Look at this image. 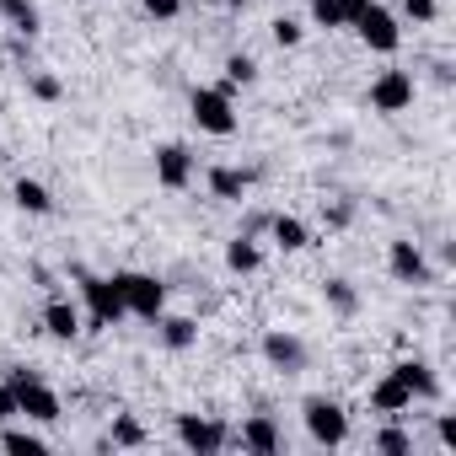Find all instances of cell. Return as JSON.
Segmentation results:
<instances>
[{
    "mask_svg": "<svg viewBox=\"0 0 456 456\" xmlns=\"http://www.w3.org/2000/svg\"><path fill=\"white\" fill-rule=\"evenodd\" d=\"M6 387H12V403H17V413H22V419H33V424H60L65 403H60V392H54L44 376H33V370L12 365V370H6Z\"/></svg>",
    "mask_w": 456,
    "mask_h": 456,
    "instance_id": "6da1fadb",
    "label": "cell"
},
{
    "mask_svg": "<svg viewBox=\"0 0 456 456\" xmlns=\"http://www.w3.org/2000/svg\"><path fill=\"white\" fill-rule=\"evenodd\" d=\"M113 285H118V296H124L129 317H145V322H156V317L167 312V285H161L156 274H140V269H118V274H113Z\"/></svg>",
    "mask_w": 456,
    "mask_h": 456,
    "instance_id": "7a4b0ae2",
    "label": "cell"
},
{
    "mask_svg": "<svg viewBox=\"0 0 456 456\" xmlns=\"http://www.w3.org/2000/svg\"><path fill=\"white\" fill-rule=\"evenodd\" d=\"M232 92H237V86H225V81L193 92L188 108H193V124H199L204 134H237V102H232Z\"/></svg>",
    "mask_w": 456,
    "mask_h": 456,
    "instance_id": "3957f363",
    "label": "cell"
},
{
    "mask_svg": "<svg viewBox=\"0 0 456 456\" xmlns=\"http://www.w3.org/2000/svg\"><path fill=\"white\" fill-rule=\"evenodd\" d=\"M301 419H306V435H312L317 445H344V440H349V413H344V403H333V397H306V403H301Z\"/></svg>",
    "mask_w": 456,
    "mask_h": 456,
    "instance_id": "277c9868",
    "label": "cell"
},
{
    "mask_svg": "<svg viewBox=\"0 0 456 456\" xmlns=\"http://www.w3.org/2000/svg\"><path fill=\"white\" fill-rule=\"evenodd\" d=\"M81 296H86V306H92V328H118V322L129 317L118 285L102 280V274H81Z\"/></svg>",
    "mask_w": 456,
    "mask_h": 456,
    "instance_id": "5b68a950",
    "label": "cell"
},
{
    "mask_svg": "<svg viewBox=\"0 0 456 456\" xmlns=\"http://www.w3.org/2000/svg\"><path fill=\"white\" fill-rule=\"evenodd\" d=\"M360 38H365V49H376V54H397V44H403V33H397V17L387 12V6H376V0H370V6L349 22Z\"/></svg>",
    "mask_w": 456,
    "mask_h": 456,
    "instance_id": "8992f818",
    "label": "cell"
},
{
    "mask_svg": "<svg viewBox=\"0 0 456 456\" xmlns=\"http://www.w3.org/2000/svg\"><path fill=\"white\" fill-rule=\"evenodd\" d=\"M177 440L199 456H215L225 451V440H232V429H225L220 419H199V413H177Z\"/></svg>",
    "mask_w": 456,
    "mask_h": 456,
    "instance_id": "52a82bcc",
    "label": "cell"
},
{
    "mask_svg": "<svg viewBox=\"0 0 456 456\" xmlns=\"http://www.w3.org/2000/svg\"><path fill=\"white\" fill-rule=\"evenodd\" d=\"M370 108H376V113H403V108H413V76H408V70H381V76L370 81Z\"/></svg>",
    "mask_w": 456,
    "mask_h": 456,
    "instance_id": "ba28073f",
    "label": "cell"
},
{
    "mask_svg": "<svg viewBox=\"0 0 456 456\" xmlns=\"http://www.w3.org/2000/svg\"><path fill=\"white\" fill-rule=\"evenodd\" d=\"M156 183L172 188V193H183V188L193 183V156H188V145H156Z\"/></svg>",
    "mask_w": 456,
    "mask_h": 456,
    "instance_id": "9c48e42d",
    "label": "cell"
},
{
    "mask_svg": "<svg viewBox=\"0 0 456 456\" xmlns=\"http://www.w3.org/2000/svg\"><path fill=\"white\" fill-rule=\"evenodd\" d=\"M387 269H392V280L397 285H429V264H424V253H419V242H392L387 248Z\"/></svg>",
    "mask_w": 456,
    "mask_h": 456,
    "instance_id": "30bf717a",
    "label": "cell"
},
{
    "mask_svg": "<svg viewBox=\"0 0 456 456\" xmlns=\"http://www.w3.org/2000/svg\"><path fill=\"white\" fill-rule=\"evenodd\" d=\"M264 360H269L274 370H285V376H296V370H306V344H301L296 333H285V328H274V333H264Z\"/></svg>",
    "mask_w": 456,
    "mask_h": 456,
    "instance_id": "8fae6325",
    "label": "cell"
},
{
    "mask_svg": "<svg viewBox=\"0 0 456 456\" xmlns=\"http://www.w3.org/2000/svg\"><path fill=\"white\" fill-rule=\"evenodd\" d=\"M242 451H253V456H274V451H285V435H280V424L269 419V413H253L248 424H242Z\"/></svg>",
    "mask_w": 456,
    "mask_h": 456,
    "instance_id": "7c38bea8",
    "label": "cell"
},
{
    "mask_svg": "<svg viewBox=\"0 0 456 456\" xmlns=\"http://www.w3.org/2000/svg\"><path fill=\"white\" fill-rule=\"evenodd\" d=\"M392 376H397L413 397H424V403H435V397H440V376H435L424 360H397V365H392Z\"/></svg>",
    "mask_w": 456,
    "mask_h": 456,
    "instance_id": "4fadbf2b",
    "label": "cell"
},
{
    "mask_svg": "<svg viewBox=\"0 0 456 456\" xmlns=\"http://www.w3.org/2000/svg\"><path fill=\"white\" fill-rule=\"evenodd\" d=\"M370 408H376V413H403V408H413V392L387 370V376L370 387Z\"/></svg>",
    "mask_w": 456,
    "mask_h": 456,
    "instance_id": "5bb4252c",
    "label": "cell"
},
{
    "mask_svg": "<svg viewBox=\"0 0 456 456\" xmlns=\"http://www.w3.org/2000/svg\"><path fill=\"white\" fill-rule=\"evenodd\" d=\"M44 328H49L54 338H65V344H70V338L81 333V312H76V306H70L65 296H54V301L44 306Z\"/></svg>",
    "mask_w": 456,
    "mask_h": 456,
    "instance_id": "9a60e30c",
    "label": "cell"
},
{
    "mask_svg": "<svg viewBox=\"0 0 456 456\" xmlns=\"http://www.w3.org/2000/svg\"><path fill=\"white\" fill-rule=\"evenodd\" d=\"M269 237H274L285 253H301V248H312V232H306V225H301L296 215H274V220H269Z\"/></svg>",
    "mask_w": 456,
    "mask_h": 456,
    "instance_id": "2e32d148",
    "label": "cell"
},
{
    "mask_svg": "<svg viewBox=\"0 0 456 456\" xmlns=\"http://www.w3.org/2000/svg\"><path fill=\"white\" fill-rule=\"evenodd\" d=\"M253 183V172H237V167H209V193L215 199H242Z\"/></svg>",
    "mask_w": 456,
    "mask_h": 456,
    "instance_id": "e0dca14e",
    "label": "cell"
},
{
    "mask_svg": "<svg viewBox=\"0 0 456 456\" xmlns=\"http://www.w3.org/2000/svg\"><path fill=\"white\" fill-rule=\"evenodd\" d=\"M12 199H17V209H28V215H49V209H54V193H49L44 183H33V177H17Z\"/></svg>",
    "mask_w": 456,
    "mask_h": 456,
    "instance_id": "ac0fdd59",
    "label": "cell"
},
{
    "mask_svg": "<svg viewBox=\"0 0 456 456\" xmlns=\"http://www.w3.org/2000/svg\"><path fill=\"white\" fill-rule=\"evenodd\" d=\"M0 17H6V28L22 33V38L38 33V6H33V0H0Z\"/></svg>",
    "mask_w": 456,
    "mask_h": 456,
    "instance_id": "d6986e66",
    "label": "cell"
},
{
    "mask_svg": "<svg viewBox=\"0 0 456 456\" xmlns=\"http://www.w3.org/2000/svg\"><path fill=\"white\" fill-rule=\"evenodd\" d=\"M0 451H12V456H44L49 440L33 435V429H0Z\"/></svg>",
    "mask_w": 456,
    "mask_h": 456,
    "instance_id": "ffe728a7",
    "label": "cell"
},
{
    "mask_svg": "<svg viewBox=\"0 0 456 456\" xmlns=\"http://www.w3.org/2000/svg\"><path fill=\"white\" fill-rule=\"evenodd\" d=\"M156 322H161V344L167 349H188L199 338V322L193 317H156Z\"/></svg>",
    "mask_w": 456,
    "mask_h": 456,
    "instance_id": "44dd1931",
    "label": "cell"
},
{
    "mask_svg": "<svg viewBox=\"0 0 456 456\" xmlns=\"http://www.w3.org/2000/svg\"><path fill=\"white\" fill-rule=\"evenodd\" d=\"M225 264H232L237 274H253V269L264 264V253H258V242H253V237H237L232 248H225Z\"/></svg>",
    "mask_w": 456,
    "mask_h": 456,
    "instance_id": "7402d4cb",
    "label": "cell"
},
{
    "mask_svg": "<svg viewBox=\"0 0 456 456\" xmlns=\"http://www.w3.org/2000/svg\"><path fill=\"white\" fill-rule=\"evenodd\" d=\"M322 290H328V306H333L338 317H354V312H360V296H354V285H349V280H328Z\"/></svg>",
    "mask_w": 456,
    "mask_h": 456,
    "instance_id": "603a6c76",
    "label": "cell"
},
{
    "mask_svg": "<svg viewBox=\"0 0 456 456\" xmlns=\"http://www.w3.org/2000/svg\"><path fill=\"white\" fill-rule=\"evenodd\" d=\"M113 445H129V451H140V445H145V424H140L134 413H118V419H113Z\"/></svg>",
    "mask_w": 456,
    "mask_h": 456,
    "instance_id": "cb8c5ba5",
    "label": "cell"
},
{
    "mask_svg": "<svg viewBox=\"0 0 456 456\" xmlns=\"http://www.w3.org/2000/svg\"><path fill=\"white\" fill-rule=\"evenodd\" d=\"M258 81V60L253 54H232L225 60V86H253Z\"/></svg>",
    "mask_w": 456,
    "mask_h": 456,
    "instance_id": "d4e9b609",
    "label": "cell"
},
{
    "mask_svg": "<svg viewBox=\"0 0 456 456\" xmlns=\"http://www.w3.org/2000/svg\"><path fill=\"white\" fill-rule=\"evenodd\" d=\"M370 445H376L381 456H408V451H413V435H403V429H381Z\"/></svg>",
    "mask_w": 456,
    "mask_h": 456,
    "instance_id": "484cf974",
    "label": "cell"
},
{
    "mask_svg": "<svg viewBox=\"0 0 456 456\" xmlns=\"http://www.w3.org/2000/svg\"><path fill=\"white\" fill-rule=\"evenodd\" d=\"M28 92H33L38 102H60V97H65V86H60L54 76H44V70H33V76H28Z\"/></svg>",
    "mask_w": 456,
    "mask_h": 456,
    "instance_id": "4316f807",
    "label": "cell"
},
{
    "mask_svg": "<svg viewBox=\"0 0 456 456\" xmlns=\"http://www.w3.org/2000/svg\"><path fill=\"white\" fill-rule=\"evenodd\" d=\"M312 22H317V28H328V33H333V28H349V22H344V12H338V0H312Z\"/></svg>",
    "mask_w": 456,
    "mask_h": 456,
    "instance_id": "83f0119b",
    "label": "cell"
},
{
    "mask_svg": "<svg viewBox=\"0 0 456 456\" xmlns=\"http://www.w3.org/2000/svg\"><path fill=\"white\" fill-rule=\"evenodd\" d=\"M274 44H280V49H296V44H301V22H296V17H280V22H274Z\"/></svg>",
    "mask_w": 456,
    "mask_h": 456,
    "instance_id": "f1b7e54d",
    "label": "cell"
},
{
    "mask_svg": "<svg viewBox=\"0 0 456 456\" xmlns=\"http://www.w3.org/2000/svg\"><path fill=\"white\" fill-rule=\"evenodd\" d=\"M140 6H145V12H151L156 22H172V17L183 12V0H140Z\"/></svg>",
    "mask_w": 456,
    "mask_h": 456,
    "instance_id": "f546056e",
    "label": "cell"
},
{
    "mask_svg": "<svg viewBox=\"0 0 456 456\" xmlns=\"http://www.w3.org/2000/svg\"><path fill=\"white\" fill-rule=\"evenodd\" d=\"M435 0H403V17H413V22H435Z\"/></svg>",
    "mask_w": 456,
    "mask_h": 456,
    "instance_id": "4dcf8cb0",
    "label": "cell"
},
{
    "mask_svg": "<svg viewBox=\"0 0 456 456\" xmlns=\"http://www.w3.org/2000/svg\"><path fill=\"white\" fill-rule=\"evenodd\" d=\"M435 435H440V445H456V419L440 413V419H435Z\"/></svg>",
    "mask_w": 456,
    "mask_h": 456,
    "instance_id": "1f68e13d",
    "label": "cell"
},
{
    "mask_svg": "<svg viewBox=\"0 0 456 456\" xmlns=\"http://www.w3.org/2000/svg\"><path fill=\"white\" fill-rule=\"evenodd\" d=\"M6 419H17V403H12V387H6V376H0V424Z\"/></svg>",
    "mask_w": 456,
    "mask_h": 456,
    "instance_id": "d6a6232c",
    "label": "cell"
},
{
    "mask_svg": "<svg viewBox=\"0 0 456 456\" xmlns=\"http://www.w3.org/2000/svg\"><path fill=\"white\" fill-rule=\"evenodd\" d=\"M365 6H370V0H338V12H344V22H354V17H360Z\"/></svg>",
    "mask_w": 456,
    "mask_h": 456,
    "instance_id": "836d02e7",
    "label": "cell"
},
{
    "mask_svg": "<svg viewBox=\"0 0 456 456\" xmlns=\"http://www.w3.org/2000/svg\"><path fill=\"white\" fill-rule=\"evenodd\" d=\"M204 6H225V0H204Z\"/></svg>",
    "mask_w": 456,
    "mask_h": 456,
    "instance_id": "e575fe53",
    "label": "cell"
}]
</instances>
